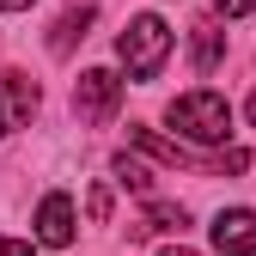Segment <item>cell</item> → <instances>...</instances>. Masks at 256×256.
I'll return each mask as SVG.
<instances>
[{"mask_svg":"<svg viewBox=\"0 0 256 256\" xmlns=\"http://www.w3.org/2000/svg\"><path fill=\"white\" fill-rule=\"evenodd\" d=\"M171 128L183 140H196V146H226V134H232V104L220 98V92H183V98H171Z\"/></svg>","mask_w":256,"mask_h":256,"instance_id":"obj_1","label":"cell"},{"mask_svg":"<svg viewBox=\"0 0 256 256\" xmlns=\"http://www.w3.org/2000/svg\"><path fill=\"white\" fill-rule=\"evenodd\" d=\"M116 104H122V80L110 68H86L74 80V110H80V122H110Z\"/></svg>","mask_w":256,"mask_h":256,"instance_id":"obj_3","label":"cell"},{"mask_svg":"<svg viewBox=\"0 0 256 256\" xmlns=\"http://www.w3.org/2000/svg\"><path fill=\"white\" fill-rule=\"evenodd\" d=\"M128 140H134L140 152H152V158H158V165H196V158H189V152H183L177 140H158V134H152V128H128Z\"/></svg>","mask_w":256,"mask_h":256,"instance_id":"obj_9","label":"cell"},{"mask_svg":"<svg viewBox=\"0 0 256 256\" xmlns=\"http://www.w3.org/2000/svg\"><path fill=\"white\" fill-rule=\"evenodd\" d=\"M183 226H189V214H183L177 202H146V220H140L134 232L146 238V232H183Z\"/></svg>","mask_w":256,"mask_h":256,"instance_id":"obj_10","label":"cell"},{"mask_svg":"<svg viewBox=\"0 0 256 256\" xmlns=\"http://www.w3.org/2000/svg\"><path fill=\"white\" fill-rule=\"evenodd\" d=\"M189 61H196V74H214L220 61H226V30H220V24H196V37H189Z\"/></svg>","mask_w":256,"mask_h":256,"instance_id":"obj_7","label":"cell"},{"mask_svg":"<svg viewBox=\"0 0 256 256\" xmlns=\"http://www.w3.org/2000/svg\"><path fill=\"white\" fill-rule=\"evenodd\" d=\"M0 256H30V244L24 238H0Z\"/></svg>","mask_w":256,"mask_h":256,"instance_id":"obj_14","label":"cell"},{"mask_svg":"<svg viewBox=\"0 0 256 256\" xmlns=\"http://www.w3.org/2000/svg\"><path fill=\"white\" fill-rule=\"evenodd\" d=\"M92 18H98L92 6H68V12L55 18V30H49V49H55V55H68V49L86 37V24H92Z\"/></svg>","mask_w":256,"mask_h":256,"instance_id":"obj_8","label":"cell"},{"mask_svg":"<svg viewBox=\"0 0 256 256\" xmlns=\"http://www.w3.org/2000/svg\"><path fill=\"white\" fill-rule=\"evenodd\" d=\"M244 116H250V128H256V92H250V104H244Z\"/></svg>","mask_w":256,"mask_h":256,"instance_id":"obj_17","label":"cell"},{"mask_svg":"<svg viewBox=\"0 0 256 256\" xmlns=\"http://www.w3.org/2000/svg\"><path fill=\"white\" fill-rule=\"evenodd\" d=\"M116 183L134 189V196H152V171L140 165V158H128V152H116Z\"/></svg>","mask_w":256,"mask_h":256,"instance_id":"obj_11","label":"cell"},{"mask_svg":"<svg viewBox=\"0 0 256 256\" xmlns=\"http://www.w3.org/2000/svg\"><path fill=\"white\" fill-rule=\"evenodd\" d=\"M37 116V80L30 74H0V134H12Z\"/></svg>","mask_w":256,"mask_h":256,"instance_id":"obj_4","label":"cell"},{"mask_svg":"<svg viewBox=\"0 0 256 256\" xmlns=\"http://www.w3.org/2000/svg\"><path fill=\"white\" fill-rule=\"evenodd\" d=\"M116 55H122V68L128 80H158V68H165V55H171V24L158 18V12H134L128 18V30L116 37Z\"/></svg>","mask_w":256,"mask_h":256,"instance_id":"obj_2","label":"cell"},{"mask_svg":"<svg viewBox=\"0 0 256 256\" xmlns=\"http://www.w3.org/2000/svg\"><path fill=\"white\" fill-rule=\"evenodd\" d=\"M214 12L220 18H244V12H256V0H214Z\"/></svg>","mask_w":256,"mask_h":256,"instance_id":"obj_12","label":"cell"},{"mask_svg":"<svg viewBox=\"0 0 256 256\" xmlns=\"http://www.w3.org/2000/svg\"><path fill=\"white\" fill-rule=\"evenodd\" d=\"M92 220H110V189H92Z\"/></svg>","mask_w":256,"mask_h":256,"instance_id":"obj_13","label":"cell"},{"mask_svg":"<svg viewBox=\"0 0 256 256\" xmlns=\"http://www.w3.org/2000/svg\"><path fill=\"white\" fill-rule=\"evenodd\" d=\"M37 244H49V250H61V244H74V202L61 196H43V208H37Z\"/></svg>","mask_w":256,"mask_h":256,"instance_id":"obj_6","label":"cell"},{"mask_svg":"<svg viewBox=\"0 0 256 256\" xmlns=\"http://www.w3.org/2000/svg\"><path fill=\"white\" fill-rule=\"evenodd\" d=\"M158 256H196V250H189V244H165V250H158Z\"/></svg>","mask_w":256,"mask_h":256,"instance_id":"obj_15","label":"cell"},{"mask_svg":"<svg viewBox=\"0 0 256 256\" xmlns=\"http://www.w3.org/2000/svg\"><path fill=\"white\" fill-rule=\"evenodd\" d=\"M214 250L220 256H256V208H226L214 220Z\"/></svg>","mask_w":256,"mask_h":256,"instance_id":"obj_5","label":"cell"},{"mask_svg":"<svg viewBox=\"0 0 256 256\" xmlns=\"http://www.w3.org/2000/svg\"><path fill=\"white\" fill-rule=\"evenodd\" d=\"M18 6H30V0H0V12H18Z\"/></svg>","mask_w":256,"mask_h":256,"instance_id":"obj_16","label":"cell"}]
</instances>
